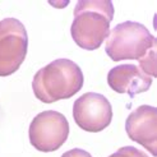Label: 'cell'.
<instances>
[{"instance_id":"obj_5","label":"cell","mask_w":157,"mask_h":157,"mask_svg":"<svg viewBox=\"0 0 157 157\" xmlns=\"http://www.w3.org/2000/svg\"><path fill=\"white\" fill-rule=\"evenodd\" d=\"M29 142L41 152H54L65 143L69 136L67 117L54 110L40 113L29 125Z\"/></svg>"},{"instance_id":"obj_8","label":"cell","mask_w":157,"mask_h":157,"mask_svg":"<svg viewBox=\"0 0 157 157\" xmlns=\"http://www.w3.org/2000/svg\"><path fill=\"white\" fill-rule=\"evenodd\" d=\"M110 88L117 93H127L134 97L138 93L150 90L152 78L133 64H121L113 68L107 74Z\"/></svg>"},{"instance_id":"obj_1","label":"cell","mask_w":157,"mask_h":157,"mask_svg":"<svg viewBox=\"0 0 157 157\" xmlns=\"http://www.w3.org/2000/svg\"><path fill=\"white\" fill-rule=\"evenodd\" d=\"M156 37L143 25L127 21L110 31L106 41V54L114 61L138 60L140 70L156 77Z\"/></svg>"},{"instance_id":"obj_2","label":"cell","mask_w":157,"mask_h":157,"mask_svg":"<svg viewBox=\"0 0 157 157\" xmlns=\"http://www.w3.org/2000/svg\"><path fill=\"white\" fill-rule=\"evenodd\" d=\"M81 68L69 59H58L41 68L33 77L32 88L36 98L45 104L74 96L83 87Z\"/></svg>"},{"instance_id":"obj_9","label":"cell","mask_w":157,"mask_h":157,"mask_svg":"<svg viewBox=\"0 0 157 157\" xmlns=\"http://www.w3.org/2000/svg\"><path fill=\"white\" fill-rule=\"evenodd\" d=\"M109 157H148L143 151H139L137 150L136 147H132V146H125L119 148L115 153L110 155Z\"/></svg>"},{"instance_id":"obj_10","label":"cell","mask_w":157,"mask_h":157,"mask_svg":"<svg viewBox=\"0 0 157 157\" xmlns=\"http://www.w3.org/2000/svg\"><path fill=\"white\" fill-rule=\"evenodd\" d=\"M61 157H92L88 152H86L84 150L81 148H74V150H70L68 152H65Z\"/></svg>"},{"instance_id":"obj_6","label":"cell","mask_w":157,"mask_h":157,"mask_svg":"<svg viewBox=\"0 0 157 157\" xmlns=\"http://www.w3.org/2000/svg\"><path fill=\"white\" fill-rule=\"evenodd\" d=\"M73 117L81 129L97 133L109 127L113 119V107L109 100L95 92H87L75 100Z\"/></svg>"},{"instance_id":"obj_3","label":"cell","mask_w":157,"mask_h":157,"mask_svg":"<svg viewBox=\"0 0 157 157\" xmlns=\"http://www.w3.org/2000/svg\"><path fill=\"white\" fill-rule=\"evenodd\" d=\"M113 17L114 5L111 2H78L74 8V19L70 27L74 42L86 50L98 49L110 33Z\"/></svg>"},{"instance_id":"obj_7","label":"cell","mask_w":157,"mask_h":157,"mask_svg":"<svg viewBox=\"0 0 157 157\" xmlns=\"http://www.w3.org/2000/svg\"><path fill=\"white\" fill-rule=\"evenodd\" d=\"M128 137L142 144L152 156H157V109L142 105L129 114L125 121Z\"/></svg>"},{"instance_id":"obj_4","label":"cell","mask_w":157,"mask_h":157,"mask_svg":"<svg viewBox=\"0 0 157 157\" xmlns=\"http://www.w3.org/2000/svg\"><path fill=\"white\" fill-rule=\"evenodd\" d=\"M28 36L25 26L15 18L0 22V77L15 73L25 61Z\"/></svg>"}]
</instances>
